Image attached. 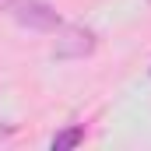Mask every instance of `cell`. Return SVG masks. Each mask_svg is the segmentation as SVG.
I'll list each match as a JSON object with an SVG mask.
<instances>
[{
  "mask_svg": "<svg viewBox=\"0 0 151 151\" xmlns=\"http://www.w3.org/2000/svg\"><path fill=\"white\" fill-rule=\"evenodd\" d=\"M11 14L21 28H32V32H56L63 25L60 11L49 7L46 0H14L11 4Z\"/></svg>",
  "mask_w": 151,
  "mask_h": 151,
  "instance_id": "obj_1",
  "label": "cell"
},
{
  "mask_svg": "<svg viewBox=\"0 0 151 151\" xmlns=\"http://www.w3.org/2000/svg\"><path fill=\"white\" fill-rule=\"evenodd\" d=\"M99 49V35L91 32V28H63V35L56 39V46H53V56L56 60H84V56H91Z\"/></svg>",
  "mask_w": 151,
  "mask_h": 151,
  "instance_id": "obj_2",
  "label": "cell"
},
{
  "mask_svg": "<svg viewBox=\"0 0 151 151\" xmlns=\"http://www.w3.org/2000/svg\"><path fill=\"white\" fill-rule=\"evenodd\" d=\"M77 144H84V127L81 123H74V127H63L53 141H49V148L53 151H74Z\"/></svg>",
  "mask_w": 151,
  "mask_h": 151,
  "instance_id": "obj_3",
  "label": "cell"
},
{
  "mask_svg": "<svg viewBox=\"0 0 151 151\" xmlns=\"http://www.w3.org/2000/svg\"><path fill=\"white\" fill-rule=\"evenodd\" d=\"M7 134H14V127H0V137H7Z\"/></svg>",
  "mask_w": 151,
  "mask_h": 151,
  "instance_id": "obj_4",
  "label": "cell"
},
{
  "mask_svg": "<svg viewBox=\"0 0 151 151\" xmlns=\"http://www.w3.org/2000/svg\"><path fill=\"white\" fill-rule=\"evenodd\" d=\"M11 4H14V0H0V11H11Z\"/></svg>",
  "mask_w": 151,
  "mask_h": 151,
  "instance_id": "obj_5",
  "label": "cell"
}]
</instances>
